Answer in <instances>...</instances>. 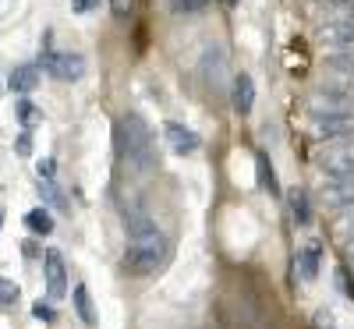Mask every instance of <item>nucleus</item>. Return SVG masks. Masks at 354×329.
<instances>
[{
    "mask_svg": "<svg viewBox=\"0 0 354 329\" xmlns=\"http://www.w3.org/2000/svg\"><path fill=\"white\" fill-rule=\"evenodd\" d=\"M25 227L32 230V234H39V237H46V234H53V213L50 209H28L25 213Z\"/></svg>",
    "mask_w": 354,
    "mask_h": 329,
    "instance_id": "obj_18",
    "label": "nucleus"
},
{
    "mask_svg": "<svg viewBox=\"0 0 354 329\" xmlns=\"http://www.w3.org/2000/svg\"><path fill=\"white\" fill-rule=\"evenodd\" d=\"M333 230H337L340 237H351V234H354V205L340 209V220L333 223Z\"/></svg>",
    "mask_w": 354,
    "mask_h": 329,
    "instance_id": "obj_25",
    "label": "nucleus"
},
{
    "mask_svg": "<svg viewBox=\"0 0 354 329\" xmlns=\"http://www.w3.org/2000/svg\"><path fill=\"white\" fill-rule=\"evenodd\" d=\"M15 117L21 121V128H32L36 121H43V110H39L32 100H28V96H21V100L15 103Z\"/></svg>",
    "mask_w": 354,
    "mask_h": 329,
    "instance_id": "obj_21",
    "label": "nucleus"
},
{
    "mask_svg": "<svg viewBox=\"0 0 354 329\" xmlns=\"http://www.w3.org/2000/svg\"><path fill=\"white\" fill-rule=\"evenodd\" d=\"M124 230H128V241H138V237L156 234L160 227L149 213H145V205L131 198V202H124Z\"/></svg>",
    "mask_w": 354,
    "mask_h": 329,
    "instance_id": "obj_10",
    "label": "nucleus"
},
{
    "mask_svg": "<svg viewBox=\"0 0 354 329\" xmlns=\"http://www.w3.org/2000/svg\"><path fill=\"white\" fill-rule=\"evenodd\" d=\"M344 255L354 262V234H351V237H344Z\"/></svg>",
    "mask_w": 354,
    "mask_h": 329,
    "instance_id": "obj_34",
    "label": "nucleus"
},
{
    "mask_svg": "<svg viewBox=\"0 0 354 329\" xmlns=\"http://www.w3.org/2000/svg\"><path fill=\"white\" fill-rule=\"evenodd\" d=\"M315 88H322V93H333V96H354V78L333 75V78H322Z\"/></svg>",
    "mask_w": 354,
    "mask_h": 329,
    "instance_id": "obj_22",
    "label": "nucleus"
},
{
    "mask_svg": "<svg viewBox=\"0 0 354 329\" xmlns=\"http://www.w3.org/2000/svg\"><path fill=\"white\" fill-rule=\"evenodd\" d=\"M71 301H75V312H78V319H82L85 326H96V308H93V297H88V290H85L82 283L71 290Z\"/></svg>",
    "mask_w": 354,
    "mask_h": 329,
    "instance_id": "obj_19",
    "label": "nucleus"
},
{
    "mask_svg": "<svg viewBox=\"0 0 354 329\" xmlns=\"http://www.w3.org/2000/svg\"><path fill=\"white\" fill-rule=\"evenodd\" d=\"M312 4L326 8V11H340V8H354V0H312Z\"/></svg>",
    "mask_w": 354,
    "mask_h": 329,
    "instance_id": "obj_33",
    "label": "nucleus"
},
{
    "mask_svg": "<svg viewBox=\"0 0 354 329\" xmlns=\"http://www.w3.org/2000/svg\"><path fill=\"white\" fill-rule=\"evenodd\" d=\"M39 75H43L39 64H18V68L11 71V78H8V88H11L15 96H28V93L39 85Z\"/></svg>",
    "mask_w": 354,
    "mask_h": 329,
    "instance_id": "obj_14",
    "label": "nucleus"
},
{
    "mask_svg": "<svg viewBox=\"0 0 354 329\" xmlns=\"http://www.w3.org/2000/svg\"><path fill=\"white\" fill-rule=\"evenodd\" d=\"M117 145H121V156L128 163L131 173L145 177L156 170V138H153V128L142 113H124L121 117V128H117Z\"/></svg>",
    "mask_w": 354,
    "mask_h": 329,
    "instance_id": "obj_1",
    "label": "nucleus"
},
{
    "mask_svg": "<svg viewBox=\"0 0 354 329\" xmlns=\"http://www.w3.org/2000/svg\"><path fill=\"white\" fill-rule=\"evenodd\" d=\"M308 128L319 142H337V138H351L354 135V110H340V113H308Z\"/></svg>",
    "mask_w": 354,
    "mask_h": 329,
    "instance_id": "obj_5",
    "label": "nucleus"
},
{
    "mask_svg": "<svg viewBox=\"0 0 354 329\" xmlns=\"http://www.w3.org/2000/svg\"><path fill=\"white\" fill-rule=\"evenodd\" d=\"M36 173H39V181H53V177H57V163L53 160H39Z\"/></svg>",
    "mask_w": 354,
    "mask_h": 329,
    "instance_id": "obj_30",
    "label": "nucleus"
},
{
    "mask_svg": "<svg viewBox=\"0 0 354 329\" xmlns=\"http://www.w3.org/2000/svg\"><path fill=\"white\" fill-rule=\"evenodd\" d=\"M287 209L298 227H308L312 223V202H308V191L305 188H290L287 191Z\"/></svg>",
    "mask_w": 354,
    "mask_h": 329,
    "instance_id": "obj_15",
    "label": "nucleus"
},
{
    "mask_svg": "<svg viewBox=\"0 0 354 329\" xmlns=\"http://www.w3.org/2000/svg\"><path fill=\"white\" fill-rule=\"evenodd\" d=\"M319 258H322L319 241H308V245L298 252V273H301V280H305V283H312V280L319 276Z\"/></svg>",
    "mask_w": 354,
    "mask_h": 329,
    "instance_id": "obj_17",
    "label": "nucleus"
},
{
    "mask_svg": "<svg viewBox=\"0 0 354 329\" xmlns=\"http://www.w3.org/2000/svg\"><path fill=\"white\" fill-rule=\"evenodd\" d=\"M15 149H18V156H28V153H32V131H28V128H21V135H18Z\"/></svg>",
    "mask_w": 354,
    "mask_h": 329,
    "instance_id": "obj_29",
    "label": "nucleus"
},
{
    "mask_svg": "<svg viewBox=\"0 0 354 329\" xmlns=\"http://www.w3.org/2000/svg\"><path fill=\"white\" fill-rule=\"evenodd\" d=\"M230 106H234V113H241V117H248L252 110H255V82H252V75H234V82H230Z\"/></svg>",
    "mask_w": 354,
    "mask_h": 329,
    "instance_id": "obj_11",
    "label": "nucleus"
},
{
    "mask_svg": "<svg viewBox=\"0 0 354 329\" xmlns=\"http://www.w3.org/2000/svg\"><path fill=\"white\" fill-rule=\"evenodd\" d=\"M18 283L15 280H8V276H0V305H4V308H11L15 301H18Z\"/></svg>",
    "mask_w": 354,
    "mask_h": 329,
    "instance_id": "obj_24",
    "label": "nucleus"
},
{
    "mask_svg": "<svg viewBox=\"0 0 354 329\" xmlns=\"http://www.w3.org/2000/svg\"><path fill=\"white\" fill-rule=\"evenodd\" d=\"M170 258V237L163 230L149 234V237H138V241H128L124 252V273L128 276H153L167 265Z\"/></svg>",
    "mask_w": 354,
    "mask_h": 329,
    "instance_id": "obj_2",
    "label": "nucleus"
},
{
    "mask_svg": "<svg viewBox=\"0 0 354 329\" xmlns=\"http://www.w3.org/2000/svg\"><path fill=\"white\" fill-rule=\"evenodd\" d=\"M198 68H202V78L209 82V85H220L223 75H227V50L223 46H205Z\"/></svg>",
    "mask_w": 354,
    "mask_h": 329,
    "instance_id": "obj_13",
    "label": "nucleus"
},
{
    "mask_svg": "<svg viewBox=\"0 0 354 329\" xmlns=\"http://www.w3.org/2000/svg\"><path fill=\"white\" fill-rule=\"evenodd\" d=\"M43 276H46V294L53 297V301L68 294V265H64V255L57 248H50L43 255Z\"/></svg>",
    "mask_w": 354,
    "mask_h": 329,
    "instance_id": "obj_7",
    "label": "nucleus"
},
{
    "mask_svg": "<svg viewBox=\"0 0 354 329\" xmlns=\"http://www.w3.org/2000/svg\"><path fill=\"white\" fill-rule=\"evenodd\" d=\"M39 68H43L50 78H57V82H82L85 71H88V61H85L82 53H75V50H64V53L46 50Z\"/></svg>",
    "mask_w": 354,
    "mask_h": 329,
    "instance_id": "obj_4",
    "label": "nucleus"
},
{
    "mask_svg": "<svg viewBox=\"0 0 354 329\" xmlns=\"http://www.w3.org/2000/svg\"><path fill=\"white\" fill-rule=\"evenodd\" d=\"M319 202L330 209H347L354 205V177H326L319 185Z\"/></svg>",
    "mask_w": 354,
    "mask_h": 329,
    "instance_id": "obj_8",
    "label": "nucleus"
},
{
    "mask_svg": "<svg viewBox=\"0 0 354 329\" xmlns=\"http://www.w3.org/2000/svg\"><path fill=\"white\" fill-rule=\"evenodd\" d=\"M32 315H36L39 322H53V308H50L46 301H36V305H32Z\"/></svg>",
    "mask_w": 354,
    "mask_h": 329,
    "instance_id": "obj_32",
    "label": "nucleus"
},
{
    "mask_svg": "<svg viewBox=\"0 0 354 329\" xmlns=\"http://www.w3.org/2000/svg\"><path fill=\"white\" fill-rule=\"evenodd\" d=\"M340 110H354V96H333L312 88L308 93V113H340Z\"/></svg>",
    "mask_w": 354,
    "mask_h": 329,
    "instance_id": "obj_12",
    "label": "nucleus"
},
{
    "mask_svg": "<svg viewBox=\"0 0 354 329\" xmlns=\"http://www.w3.org/2000/svg\"><path fill=\"white\" fill-rule=\"evenodd\" d=\"M110 11H113V18H128L135 11V0H110Z\"/></svg>",
    "mask_w": 354,
    "mask_h": 329,
    "instance_id": "obj_27",
    "label": "nucleus"
},
{
    "mask_svg": "<svg viewBox=\"0 0 354 329\" xmlns=\"http://www.w3.org/2000/svg\"><path fill=\"white\" fill-rule=\"evenodd\" d=\"M255 167H259V185L270 191V195H280V185H277V170H273V163H270V156L266 153H259L255 156Z\"/></svg>",
    "mask_w": 354,
    "mask_h": 329,
    "instance_id": "obj_20",
    "label": "nucleus"
},
{
    "mask_svg": "<svg viewBox=\"0 0 354 329\" xmlns=\"http://www.w3.org/2000/svg\"><path fill=\"white\" fill-rule=\"evenodd\" d=\"M315 167L326 177H354V135L337 138V142H322L315 153Z\"/></svg>",
    "mask_w": 354,
    "mask_h": 329,
    "instance_id": "obj_3",
    "label": "nucleus"
},
{
    "mask_svg": "<svg viewBox=\"0 0 354 329\" xmlns=\"http://www.w3.org/2000/svg\"><path fill=\"white\" fill-rule=\"evenodd\" d=\"M315 329H337V319H333L330 308H319L315 312Z\"/></svg>",
    "mask_w": 354,
    "mask_h": 329,
    "instance_id": "obj_28",
    "label": "nucleus"
},
{
    "mask_svg": "<svg viewBox=\"0 0 354 329\" xmlns=\"http://www.w3.org/2000/svg\"><path fill=\"white\" fill-rule=\"evenodd\" d=\"M39 195H46V202H53L57 209H68V202H64L61 188H57L53 181H39Z\"/></svg>",
    "mask_w": 354,
    "mask_h": 329,
    "instance_id": "obj_26",
    "label": "nucleus"
},
{
    "mask_svg": "<svg viewBox=\"0 0 354 329\" xmlns=\"http://www.w3.org/2000/svg\"><path fill=\"white\" fill-rule=\"evenodd\" d=\"M163 142L170 145V153H177V156H192V153H198V145H202V138L188 124H181V121H167L163 124Z\"/></svg>",
    "mask_w": 354,
    "mask_h": 329,
    "instance_id": "obj_9",
    "label": "nucleus"
},
{
    "mask_svg": "<svg viewBox=\"0 0 354 329\" xmlns=\"http://www.w3.org/2000/svg\"><path fill=\"white\" fill-rule=\"evenodd\" d=\"M319 39L330 46H354V8L330 11L319 25Z\"/></svg>",
    "mask_w": 354,
    "mask_h": 329,
    "instance_id": "obj_6",
    "label": "nucleus"
},
{
    "mask_svg": "<svg viewBox=\"0 0 354 329\" xmlns=\"http://www.w3.org/2000/svg\"><path fill=\"white\" fill-rule=\"evenodd\" d=\"M209 8V0H170V11L174 15H198Z\"/></svg>",
    "mask_w": 354,
    "mask_h": 329,
    "instance_id": "obj_23",
    "label": "nucleus"
},
{
    "mask_svg": "<svg viewBox=\"0 0 354 329\" xmlns=\"http://www.w3.org/2000/svg\"><path fill=\"white\" fill-rule=\"evenodd\" d=\"M0 227H4V213H0Z\"/></svg>",
    "mask_w": 354,
    "mask_h": 329,
    "instance_id": "obj_35",
    "label": "nucleus"
},
{
    "mask_svg": "<svg viewBox=\"0 0 354 329\" xmlns=\"http://www.w3.org/2000/svg\"><path fill=\"white\" fill-rule=\"evenodd\" d=\"M100 8V0H71V11L75 15H88V11H96Z\"/></svg>",
    "mask_w": 354,
    "mask_h": 329,
    "instance_id": "obj_31",
    "label": "nucleus"
},
{
    "mask_svg": "<svg viewBox=\"0 0 354 329\" xmlns=\"http://www.w3.org/2000/svg\"><path fill=\"white\" fill-rule=\"evenodd\" d=\"M322 68H326L330 75H344V78H354V50L340 46L333 53L322 57Z\"/></svg>",
    "mask_w": 354,
    "mask_h": 329,
    "instance_id": "obj_16",
    "label": "nucleus"
}]
</instances>
